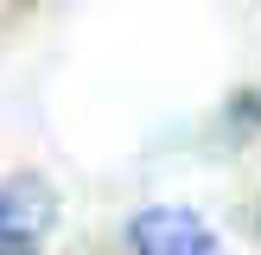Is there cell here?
Listing matches in <instances>:
<instances>
[{
    "label": "cell",
    "mask_w": 261,
    "mask_h": 255,
    "mask_svg": "<svg viewBox=\"0 0 261 255\" xmlns=\"http://www.w3.org/2000/svg\"><path fill=\"white\" fill-rule=\"evenodd\" d=\"M51 223V198L45 185L19 178V185H0V255H32L38 236Z\"/></svg>",
    "instance_id": "cell-2"
},
{
    "label": "cell",
    "mask_w": 261,
    "mask_h": 255,
    "mask_svg": "<svg viewBox=\"0 0 261 255\" xmlns=\"http://www.w3.org/2000/svg\"><path fill=\"white\" fill-rule=\"evenodd\" d=\"M134 255H217V236L198 223L191 211H140L134 230H127Z\"/></svg>",
    "instance_id": "cell-1"
}]
</instances>
